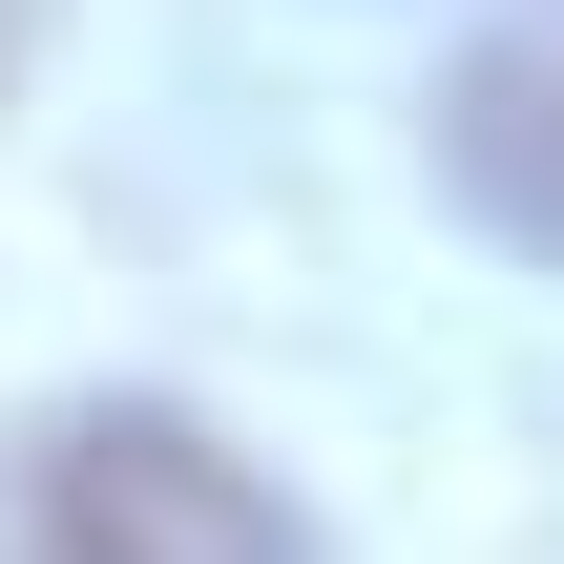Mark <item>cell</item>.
<instances>
[{"label":"cell","instance_id":"cell-1","mask_svg":"<svg viewBox=\"0 0 564 564\" xmlns=\"http://www.w3.org/2000/svg\"><path fill=\"white\" fill-rule=\"evenodd\" d=\"M0 523H21V564H314L272 460L209 440L188 398H42L0 460Z\"/></svg>","mask_w":564,"mask_h":564},{"label":"cell","instance_id":"cell-2","mask_svg":"<svg viewBox=\"0 0 564 564\" xmlns=\"http://www.w3.org/2000/svg\"><path fill=\"white\" fill-rule=\"evenodd\" d=\"M419 167H440V209H460L481 251L564 272V21H481V42L440 63Z\"/></svg>","mask_w":564,"mask_h":564}]
</instances>
